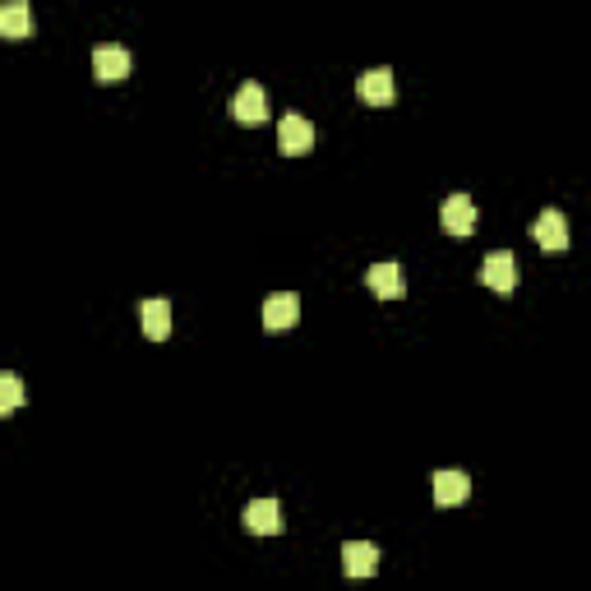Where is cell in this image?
I'll use <instances>...</instances> for the list:
<instances>
[{
	"instance_id": "cell-1",
	"label": "cell",
	"mask_w": 591,
	"mask_h": 591,
	"mask_svg": "<svg viewBox=\"0 0 591 591\" xmlns=\"http://www.w3.org/2000/svg\"><path fill=\"white\" fill-rule=\"evenodd\" d=\"M481 282H485L490 291H499V296H508V291L518 287V254H508V250L485 254V264H481Z\"/></svg>"
},
{
	"instance_id": "cell-2",
	"label": "cell",
	"mask_w": 591,
	"mask_h": 591,
	"mask_svg": "<svg viewBox=\"0 0 591 591\" xmlns=\"http://www.w3.org/2000/svg\"><path fill=\"white\" fill-rule=\"evenodd\" d=\"M278 148L287 157L310 153V148H314V125L305 121V116H296V111H291V116H282V121H278Z\"/></svg>"
},
{
	"instance_id": "cell-3",
	"label": "cell",
	"mask_w": 591,
	"mask_h": 591,
	"mask_svg": "<svg viewBox=\"0 0 591 591\" xmlns=\"http://www.w3.org/2000/svg\"><path fill=\"white\" fill-rule=\"evenodd\" d=\"M439 222H444L448 236H471V227H476V204H471V194H448L444 208H439Z\"/></svg>"
},
{
	"instance_id": "cell-4",
	"label": "cell",
	"mask_w": 591,
	"mask_h": 591,
	"mask_svg": "<svg viewBox=\"0 0 591 591\" xmlns=\"http://www.w3.org/2000/svg\"><path fill=\"white\" fill-rule=\"evenodd\" d=\"M531 236H536V245H541V250H550V254L568 250V222H564V213H559V208H545L541 218L531 222Z\"/></svg>"
},
{
	"instance_id": "cell-5",
	"label": "cell",
	"mask_w": 591,
	"mask_h": 591,
	"mask_svg": "<svg viewBox=\"0 0 591 591\" xmlns=\"http://www.w3.org/2000/svg\"><path fill=\"white\" fill-rule=\"evenodd\" d=\"M231 116L241 125H259L268 116V93L259 84H241L236 97H231Z\"/></svg>"
},
{
	"instance_id": "cell-6",
	"label": "cell",
	"mask_w": 591,
	"mask_h": 591,
	"mask_svg": "<svg viewBox=\"0 0 591 591\" xmlns=\"http://www.w3.org/2000/svg\"><path fill=\"white\" fill-rule=\"evenodd\" d=\"M365 287H370L379 301H398L402 291H407V282H402V268L393 264V259H384V264H374L370 273H365Z\"/></svg>"
},
{
	"instance_id": "cell-7",
	"label": "cell",
	"mask_w": 591,
	"mask_h": 591,
	"mask_svg": "<svg viewBox=\"0 0 591 591\" xmlns=\"http://www.w3.org/2000/svg\"><path fill=\"white\" fill-rule=\"evenodd\" d=\"M245 527H250L254 536H278L282 531L278 499H250V504H245Z\"/></svg>"
},
{
	"instance_id": "cell-8",
	"label": "cell",
	"mask_w": 591,
	"mask_h": 591,
	"mask_svg": "<svg viewBox=\"0 0 591 591\" xmlns=\"http://www.w3.org/2000/svg\"><path fill=\"white\" fill-rule=\"evenodd\" d=\"M356 97L361 102H370V107H388L393 102V70H365L361 79H356Z\"/></svg>"
},
{
	"instance_id": "cell-9",
	"label": "cell",
	"mask_w": 591,
	"mask_h": 591,
	"mask_svg": "<svg viewBox=\"0 0 591 591\" xmlns=\"http://www.w3.org/2000/svg\"><path fill=\"white\" fill-rule=\"evenodd\" d=\"M301 319V301L291 296V291H278V296H268L264 301V328L268 333H282V328H291Z\"/></svg>"
},
{
	"instance_id": "cell-10",
	"label": "cell",
	"mask_w": 591,
	"mask_h": 591,
	"mask_svg": "<svg viewBox=\"0 0 591 591\" xmlns=\"http://www.w3.org/2000/svg\"><path fill=\"white\" fill-rule=\"evenodd\" d=\"M467 495H471L467 471H435V504H439V508L467 504Z\"/></svg>"
},
{
	"instance_id": "cell-11",
	"label": "cell",
	"mask_w": 591,
	"mask_h": 591,
	"mask_svg": "<svg viewBox=\"0 0 591 591\" xmlns=\"http://www.w3.org/2000/svg\"><path fill=\"white\" fill-rule=\"evenodd\" d=\"M93 70L102 84H121L125 74H130V51L125 47H97L93 51Z\"/></svg>"
},
{
	"instance_id": "cell-12",
	"label": "cell",
	"mask_w": 591,
	"mask_h": 591,
	"mask_svg": "<svg viewBox=\"0 0 591 591\" xmlns=\"http://www.w3.org/2000/svg\"><path fill=\"white\" fill-rule=\"evenodd\" d=\"M342 568H347V578H370L379 568V550L370 541H347L342 545Z\"/></svg>"
},
{
	"instance_id": "cell-13",
	"label": "cell",
	"mask_w": 591,
	"mask_h": 591,
	"mask_svg": "<svg viewBox=\"0 0 591 591\" xmlns=\"http://www.w3.org/2000/svg\"><path fill=\"white\" fill-rule=\"evenodd\" d=\"M139 319H144V333L153 342L171 338V301H144L139 305Z\"/></svg>"
},
{
	"instance_id": "cell-14",
	"label": "cell",
	"mask_w": 591,
	"mask_h": 591,
	"mask_svg": "<svg viewBox=\"0 0 591 591\" xmlns=\"http://www.w3.org/2000/svg\"><path fill=\"white\" fill-rule=\"evenodd\" d=\"M0 33L10 37V42H19V37L33 33V10H28L24 0H10V5L0 10Z\"/></svg>"
},
{
	"instance_id": "cell-15",
	"label": "cell",
	"mask_w": 591,
	"mask_h": 591,
	"mask_svg": "<svg viewBox=\"0 0 591 591\" xmlns=\"http://www.w3.org/2000/svg\"><path fill=\"white\" fill-rule=\"evenodd\" d=\"M19 407H24V384H19V374H0V416H14Z\"/></svg>"
}]
</instances>
